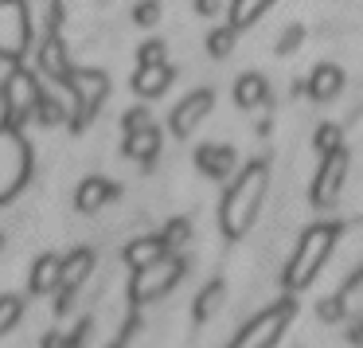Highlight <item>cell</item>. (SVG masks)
<instances>
[{"label": "cell", "mask_w": 363, "mask_h": 348, "mask_svg": "<svg viewBox=\"0 0 363 348\" xmlns=\"http://www.w3.org/2000/svg\"><path fill=\"white\" fill-rule=\"evenodd\" d=\"M266 184H269L266 165H250L235 180V188L223 200V231L227 235H246L254 227V219L262 212V200H266Z\"/></svg>", "instance_id": "obj_1"}, {"label": "cell", "mask_w": 363, "mask_h": 348, "mask_svg": "<svg viewBox=\"0 0 363 348\" xmlns=\"http://www.w3.org/2000/svg\"><path fill=\"white\" fill-rule=\"evenodd\" d=\"M332 251H336V227H308L305 235L297 239V251H293L289 266H285V282L289 286H308L316 274H320V266L332 259Z\"/></svg>", "instance_id": "obj_2"}, {"label": "cell", "mask_w": 363, "mask_h": 348, "mask_svg": "<svg viewBox=\"0 0 363 348\" xmlns=\"http://www.w3.org/2000/svg\"><path fill=\"white\" fill-rule=\"evenodd\" d=\"M289 317H293V305H289V301H281V305H269L266 313H258L242 332H238V340H235L230 348H274L277 340H281Z\"/></svg>", "instance_id": "obj_3"}, {"label": "cell", "mask_w": 363, "mask_h": 348, "mask_svg": "<svg viewBox=\"0 0 363 348\" xmlns=\"http://www.w3.org/2000/svg\"><path fill=\"white\" fill-rule=\"evenodd\" d=\"M24 176H28L24 141H20L16 129H0V200H9L24 184Z\"/></svg>", "instance_id": "obj_4"}, {"label": "cell", "mask_w": 363, "mask_h": 348, "mask_svg": "<svg viewBox=\"0 0 363 348\" xmlns=\"http://www.w3.org/2000/svg\"><path fill=\"white\" fill-rule=\"evenodd\" d=\"M28 51V4L24 0H0V55L20 59Z\"/></svg>", "instance_id": "obj_5"}, {"label": "cell", "mask_w": 363, "mask_h": 348, "mask_svg": "<svg viewBox=\"0 0 363 348\" xmlns=\"http://www.w3.org/2000/svg\"><path fill=\"white\" fill-rule=\"evenodd\" d=\"M184 274V262L180 259H157L152 266H145V270H137V278H133V301H152V298H160V293H168L176 286V278Z\"/></svg>", "instance_id": "obj_6"}, {"label": "cell", "mask_w": 363, "mask_h": 348, "mask_svg": "<svg viewBox=\"0 0 363 348\" xmlns=\"http://www.w3.org/2000/svg\"><path fill=\"white\" fill-rule=\"evenodd\" d=\"M347 168H352V157H347L344 149L324 153V165H320L316 184H313V200H316L320 207L340 204V196H344V184H347Z\"/></svg>", "instance_id": "obj_7"}, {"label": "cell", "mask_w": 363, "mask_h": 348, "mask_svg": "<svg viewBox=\"0 0 363 348\" xmlns=\"http://www.w3.org/2000/svg\"><path fill=\"white\" fill-rule=\"evenodd\" d=\"M4 102L12 110V121H24L35 114V102H40V87L32 82V75L16 71L9 82H4Z\"/></svg>", "instance_id": "obj_8"}, {"label": "cell", "mask_w": 363, "mask_h": 348, "mask_svg": "<svg viewBox=\"0 0 363 348\" xmlns=\"http://www.w3.org/2000/svg\"><path fill=\"white\" fill-rule=\"evenodd\" d=\"M67 82H71V90L79 94V110L82 114H94L98 106H102L106 90H110V79H106L102 71H71Z\"/></svg>", "instance_id": "obj_9"}, {"label": "cell", "mask_w": 363, "mask_h": 348, "mask_svg": "<svg viewBox=\"0 0 363 348\" xmlns=\"http://www.w3.org/2000/svg\"><path fill=\"white\" fill-rule=\"evenodd\" d=\"M211 90H196V94H188L180 106H176V114H172V129H176V137H188L191 129L199 126V121L211 114Z\"/></svg>", "instance_id": "obj_10"}, {"label": "cell", "mask_w": 363, "mask_h": 348, "mask_svg": "<svg viewBox=\"0 0 363 348\" xmlns=\"http://www.w3.org/2000/svg\"><path fill=\"white\" fill-rule=\"evenodd\" d=\"M90 266H94V254H90L86 246H79L74 254H67V259H63V282H59V286H63V298H59V309H63L67 298L82 286V278L90 274Z\"/></svg>", "instance_id": "obj_11"}, {"label": "cell", "mask_w": 363, "mask_h": 348, "mask_svg": "<svg viewBox=\"0 0 363 348\" xmlns=\"http://www.w3.org/2000/svg\"><path fill=\"white\" fill-rule=\"evenodd\" d=\"M196 161L211 180H227V176L235 173V165H238V153L227 149V145H203Z\"/></svg>", "instance_id": "obj_12"}, {"label": "cell", "mask_w": 363, "mask_h": 348, "mask_svg": "<svg viewBox=\"0 0 363 348\" xmlns=\"http://www.w3.org/2000/svg\"><path fill=\"white\" fill-rule=\"evenodd\" d=\"M168 82H172V67L168 63H149L133 75V90L145 98H160L168 90Z\"/></svg>", "instance_id": "obj_13"}, {"label": "cell", "mask_w": 363, "mask_h": 348, "mask_svg": "<svg viewBox=\"0 0 363 348\" xmlns=\"http://www.w3.org/2000/svg\"><path fill=\"white\" fill-rule=\"evenodd\" d=\"M340 90H344V71H340L336 63H320L313 71V79H308V94H313L316 102H328Z\"/></svg>", "instance_id": "obj_14"}, {"label": "cell", "mask_w": 363, "mask_h": 348, "mask_svg": "<svg viewBox=\"0 0 363 348\" xmlns=\"http://www.w3.org/2000/svg\"><path fill=\"white\" fill-rule=\"evenodd\" d=\"M125 153L129 157H137V161H149V157H157L160 153V134H157V126H137V129H125Z\"/></svg>", "instance_id": "obj_15"}, {"label": "cell", "mask_w": 363, "mask_h": 348, "mask_svg": "<svg viewBox=\"0 0 363 348\" xmlns=\"http://www.w3.org/2000/svg\"><path fill=\"white\" fill-rule=\"evenodd\" d=\"M274 4H277V0H230V28L242 32V28L258 24Z\"/></svg>", "instance_id": "obj_16"}, {"label": "cell", "mask_w": 363, "mask_h": 348, "mask_svg": "<svg viewBox=\"0 0 363 348\" xmlns=\"http://www.w3.org/2000/svg\"><path fill=\"white\" fill-rule=\"evenodd\" d=\"M59 282H63V259L43 254V259L35 262V270H32V293H51Z\"/></svg>", "instance_id": "obj_17"}, {"label": "cell", "mask_w": 363, "mask_h": 348, "mask_svg": "<svg viewBox=\"0 0 363 348\" xmlns=\"http://www.w3.org/2000/svg\"><path fill=\"white\" fill-rule=\"evenodd\" d=\"M113 196H118V188H113L110 180H86V184L79 188V212H82V215H94L98 207L110 204Z\"/></svg>", "instance_id": "obj_18"}, {"label": "cell", "mask_w": 363, "mask_h": 348, "mask_svg": "<svg viewBox=\"0 0 363 348\" xmlns=\"http://www.w3.org/2000/svg\"><path fill=\"white\" fill-rule=\"evenodd\" d=\"M168 254V246H164V239H137L133 246H125V262L133 270H145V266H152L157 259H164Z\"/></svg>", "instance_id": "obj_19"}, {"label": "cell", "mask_w": 363, "mask_h": 348, "mask_svg": "<svg viewBox=\"0 0 363 348\" xmlns=\"http://www.w3.org/2000/svg\"><path fill=\"white\" fill-rule=\"evenodd\" d=\"M269 94V82L262 79V75H242V79L235 82V102L242 106V110H254V106H262Z\"/></svg>", "instance_id": "obj_20"}, {"label": "cell", "mask_w": 363, "mask_h": 348, "mask_svg": "<svg viewBox=\"0 0 363 348\" xmlns=\"http://www.w3.org/2000/svg\"><path fill=\"white\" fill-rule=\"evenodd\" d=\"M40 67L51 75V79H67L71 75V63H67V48L59 40H48L40 48Z\"/></svg>", "instance_id": "obj_21"}, {"label": "cell", "mask_w": 363, "mask_h": 348, "mask_svg": "<svg viewBox=\"0 0 363 348\" xmlns=\"http://www.w3.org/2000/svg\"><path fill=\"white\" fill-rule=\"evenodd\" d=\"M223 298H227V286H223V282H211V286H207V290L199 293V301H196V317H199V321H207V317L219 313Z\"/></svg>", "instance_id": "obj_22"}, {"label": "cell", "mask_w": 363, "mask_h": 348, "mask_svg": "<svg viewBox=\"0 0 363 348\" xmlns=\"http://www.w3.org/2000/svg\"><path fill=\"white\" fill-rule=\"evenodd\" d=\"M207 51H211V59H227L235 51V28H215L207 36Z\"/></svg>", "instance_id": "obj_23"}, {"label": "cell", "mask_w": 363, "mask_h": 348, "mask_svg": "<svg viewBox=\"0 0 363 348\" xmlns=\"http://www.w3.org/2000/svg\"><path fill=\"white\" fill-rule=\"evenodd\" d=\"M20 321V301L16 298H0V332H9Z\"/></svg>", "instance_id": "obj_24"}, {"label": "cell", "mask_w": 363, "mask_h": 348, "mask_svg": "<svg viewBox=\"0 0 363 348\" xmlns=\"http://www.w3.org/2000/svg\"><path fill=\"white\" fill-rule=\"evenodd\" d=\"M316 149H320V153H336L340 149V126H320V129H316Z\"/></svg>", "instance_id": "obj_25"}, {"label": "cell", "mask_w": 363, "mask_h": 348, "mask_svg": "<svg viewBox=\"0 0 363 348\" xmlns=\"http://www.w3.org/2000/svg\"><path fill=\"white\" fill-rule=\"evenodd\" d=\"M133 20L141 28H152L160 20V4H157V0H141V4H137V12H133Z\"/></svg>", "instance_id": "obj_26"}, {"label": "cell", "mask_w": 363, "mask_h": 348, "mask_svg": "<svg viewBox=\"0 0 363 348\" xmlns=\"http://www.w3.org/2000/svg\"><path fill=\"white\" fill-rule=\"evenodd\" d=\"M188 235H191L188 219H176L172 227L164 231V246H172V251H176V246H184V243H188Z\"/></svg>", "instance_id": "obj_27"}, {"label": "cell", "mask_w": 363, "mask_h": 348, "mask_svg": "<svg viewBox=\"0 0 363 348\" xmlns=\"http://www.w3.org/2000/svg\"><path fill=\"white\" fill-rule=\"evenodd\" d=\"M164 55H168V48L160 40H152V43H145V48H141V55H137V59H141V67H149V63H164Z\"/></svg>", "instance_id": "obj_28"}, {"label": "cell", "mask_w": 363, "mask_h": 348, "mask_svg": "<svg viewBox=\"0 0 363 348\" xmlns=\"http://www.w3.org/2000/svg\"><path fill=\"white\" fill-rule=\"evenodd\" d=\"M301 40H305V32H301V28H285L281 43H277V55H289V51H297Z\"/></svg>", "instance_id": "obj_29"}, {"label": "cell", "mask_w": 363, "mask_h": 348, "mask_svg": "<svg viewBox=\"0 0 363 348\" xmlns=\"http://www.w3.org/2000/svg\"><path fill=\"white\" fill-rule=\"evenodd\" d=\"M196 9L203 12V16H215V9H219V0H196Z\"/></svg>", "instance_id": "obj_30"}, {"label": "cell", "mask_w": 363, "mask_h": 348, "mask_svg": "<svg viewBox=\"0 0 363 348\" xmlns=\"http://www.w3.org/2000/svg\"><path fill=\"white\" fill-rule=\"evenodd\" d=\"M0 246H4V243H0Z\"/></svg>", "instance_id": "obj_31"}]
</instances>
